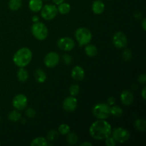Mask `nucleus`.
<instances>
[{"instance_id": "obj_23", "label": "nucleus", "mask_w": 146, "mask_h": 146, "mask_svg": "<svg viewBox=\"0 0 146 146\" xmlns=\"http://www.w3.org/2000/svg\"><path fill=\"white\" fill-rule=\"evenodd\" d=\"M8 119L11 122H17L21 120V113L16 110L11 111L8 114Z\"/></svg>"}, {"instance_id": "obj_19", "label": "nucleus", "mask_w": 146, "mask_h": 146, "mask_svg": "<svg viewBox=\"0 0 146 146\" xmlns=\"http://www.w3.org/2000/svg\"><path fill=\"white\" fill-rule=\"evenodd\" d=\"M85 53L88 56L94 57L98 54V48L95 45L88 44L85 48Z\"/></svg>"}, {"instance_id": "obj_9", "label": "nucleus", "mask_w": 146, "mask_h": 146, "mask_svg": "<svg viewBox=\"0 0 146 146\" xmlns=\"http://www.w3.org/2000/svg\"><path fill=\"white\" fill-rule=\"evenodd\" d=\"M28 104V98L24 94H19L14 96L12 101V105L17 111H22L25 109Z\"/></svg>"}, {"instance_id": "obj_29", "label": "nucleus", "mask_w": 146, "mask_h": 146, "mask_svg": "<svg viewBox=\"0 0 146 146\" xmlns=\"http://www.w3.org/2000/svg\"><path fill=\"white\" fill-rule=\"evenodd\" d=\"M80 91V87L78 84H72L69 88L70 95L72 96H76Z\"/></svg>"}, {"instance_id": "obj_25", "label": "nucleus", "mask_w": 146, "mask_h": 146, "mask_svg": "<svg viewBox=\"0 0 146 146\" xmlns=\"http://www.w3.org/2000/svg\"><path fill=\"white\" fill-rule=\"evenodd\" d=\"M78 141V137L77 134L74 132H69L67 134L66 141L69 145H74L77 143Z\"/></svg>"}, {"instance_id": "obj_7", "label": "nucleus", "mask_w": 146, "mask_h": 146, "mask_svg": "<svg viewBox=\"0 0 146 146\" xmlns=\"http://www.w3.org/2000/svg\"><path fill=\"white\" fill-rule=\"evenodd\" d=\"M58 9L55 4H46L41 9V16L46 21L52 20L56 17Z\"/></svg>"}, {"instance_id": "obj_26", "label": "nucleus", "mask_w": 146, "mask_h": 146, "mask_svg": "<svg viewBox=\"0 0 146 146\" xmlns=\"http://www.w3.org/2000/svg\"><path fill=\"white\" fill-rule=\"evenodd\" d=\"M123 114V110L118 106H111V115H113L114 117L119 118Z\"/></svg>"}, {"instance_id": "obj_13", "label": "nucleus", "mask_w": 146, "mask_h": 146, "mask_svg": "<svg viewBox=\"0 0 146 146\" xmlns=\"http://www.w3.org/2000/svg\"><path fill=\"white\" fill-rule=\"evenodd\" d=\"M120 98H121L122 104H123L124 106H126L131 105L134 101L133 94L131 91H128V90L123 91L121 94Z\"/></svg>"}, {"instance_id": "obj_30", "label": "nucleus", "mask_w": 146, "mask_h": 146, "mask_svg": "<svg viewBox=\"0 0 146 146\" xmlns=\"http://www.w3.org/2000/svg\"><path fill=\"white\" fill-rule=\"evenodd\" d=\"M133 54L132 51H131V49L129 48H126L123 51V58L124 59L125 61H130L132 58Z\"/></svg>"}, {"instance_id": "obj_18", "label": "nucleus", "mask_w": 146, "mask_h": 146, "mask_svg": "<svg viewBox=\"0 0 146 146\" xmlns=\"http://www.w3.org/2000/svg\"><path fill=\"white\" fill-rule=\"evenodd\" d=\"M17 78L20 82H25L29 79V73L27 69L24 68V67H20L19 69L17 71Z\"/></svg>"}, {"instance_id": "obj_28", "label": "nucleus", "mask_w": 146, "mask_h": 146, "mask_svg": "<svg viewBox=\"0 0 146 146\" xmlns=\"http://www.w3.org/2000/svg\"><path fill=\"white\" fill-rule=\"evenodd\" d=\"M71 131V128L68 124L63 123L60 125L58 128V133L61 134L62 135H66L68 133Z\"/></svg>"}, {"instance_id": "obj_6", "label": "nucleus", "mask_w": 146, "mask_h": 146, "mask_svg": "<svg viewBox=\"0 0 146 146\" xmlns=\"http://www.w3.org/2000/svg\"><path fill=\"white\" fill-rule=\"evenodd\" d=\"M111 135L116 142L123 143L128 141L130 136H131V134H130L129 131L125 128L118 127V128H115L113 130V131L111 132Z\"/></svg>"}, {"instance_id": "obj_27", "label": "nucleus", "mask_w": 146, "mask_h": 146, "mask_svg": "<svg viewBox=\"0 0 146 146\" xmlns=\"http://www.w3.org/2000/svg\"><path fill=\"white\" fill-rule=\"evenodd\" d=\"M58 132L57 131H55V130H51L48 132L46 135V140L48 142H54V141H56V140L58 138Z\"/></svg>"}, {"instance_id": "obj_4", "label": "nucleus", "mask_w": 146, "mask_h": 146, "mask_svg": "<svg viewBox=\"0 0 146 146\" xmlns=\"http://www.w3.org/2000/svg\"><path fill=\"white\" fill-rule=\"evenodd\" d=\"M92 113L97 119L106 120L111 115V106L104 103L97 104L93 108Z\"/></svg>"}, {"instance_id": "obj_12", "label": "nucleus", "mask_w": 146, "mask_h": 146, "mask_svg": "<svg viewBox=\"0 0 146 146\" xmlns=\"http://www.w3.org/2000/svg\"><path fill=\"white\" fill-rule=\"evenodd\" d=\"M78 106V101L75 96H68L64 99L63 102V108L66 112L72 113Z\"/></svg>"}, {"instance_id": "obj_41", "label": "nucleus", "mask_w": 146, "mask_h": 146, "mask_svg": "<svg viewBox=\"0 0 146 146\" xmlns=\"http://www.w3.org/2000/svg\"><path fill=\"white\" fill-rule=\"evenodd\" d=\"M0 122H1V117H0Z\"/></svg>"}, {"instance_id": "obj_22", "label": "nucleus", "mask_w": 146, "mask_h": 146, "mask_svg": "<svg viewBox=\"0 0 146 146\" xmlns=\"http://www.w3.org/2000/svg\"><path fill=\"white\" fill-rule=\"evenodd\" d=\"M22 5V0H9L8 7L11 11H17L19 9Z\"/></svg>"}, {"instance_id": "obj_16", "label": "nucleus", "mask_w": 146, "mask_h": 146, "mask_svg": "<svg viewBox=\"0 0 146 146\" xmlns=\"http://www.w3.org/2000/svg\"><path fill=\"white\" fill-rule=\"evenodd\" d=\"M43 7V0H29V8L33 12H38Z\"/></svg>"}, {"instance_id": "obj_15", "label": "nucleus", "mask_w": 146, "mask_h": 146, "mask_svg": "<svg viewBox=\"0 0 146 146\" xmlns=\"http://www.w3.org/2000/svg\"><path fill=\"white\" fill-rule=\"evenodd\" d=\"M105 9V4L101 0H96L92 4V11L95 14H102Z\"/></svg>"}, {"instance_id": "obj_8", "label": "nucleus", "mask_w": 146, "mask_h": 146, "mask_svg": "<svg viewBox=\"0 0 146 146\" xmlns=\"http://www.w3.org/2000/svg\"><path fill=\"white\" fill-rule=\"evenodd\" d=\"M112 42L115 48L121 49V48H125L127 46L128 38L125 34L122 31H117L113 36Z\"/></svg>"}, {"instance_id": "obj_10", "label": "nucleus", "mask_w": 146, "mask_h": 146, "mask_svg": "<svg viewBox=\"0 0 146 146\" xmlns=\"http://www.w3.org/2000/svg\"><path fill=\"white\" fill-rule=\"evenodd\" d=\"M60 61V56L58 53L51 51L45 56L44 59V65L48 68H54Z\"/></svg>"}, {"instance_id": "obj_35", "label": "nucleus", "mask_w": 146, "mask_h": 146, "mask_svg": "<svg viewBox=\"0 0 146 146\" xmlns=\"http://www.w3.org/2000/svg\"><path fill=\"white\" fill-rule=\"evenodd\" d=\"M115 99L114 97H110V98H108V101H107V104H108V106H113L114 104H115Z\"/></svg>"}, {"instance_id": "obj_14", "label": "nucleus", "mask_w": 146, "mask_h": 146, "mask_svg": "<svg viewBox=\"0 0 146 146\" xmlns=\"http://www.w3.org/2000/svg\"><path fill=\"white\" fill-rule=\"evenodd\" d=\"M71 77L75 81H80L84 79L85 76V71L84 68L80 66H76L71 70Z\"/></svg>"}, {"instance_id": "obj_1", "label": "nucleus", "mask_w": 146, "mask_h": 146, "mask_svg": "<svg viewBox=\"0 0 146 146\" xmlns=\"http://www.w3.org/2000/svg\"><path fill=\"white\" fill-rule=\"evenodd\" d=\"M112 127L111 124L106 120L98 119L91 125L89 128V133L94 139L101 141L105 140L111 135Z\"/></svg>"}, {"instance_id": "obj_20", "label": "nucleus", "mask_w": 146, "mask_h": 146, "mask_svg": "<svg viewBox=\"0 0 146 146\" xmlns=\"http://www.w3.org/2000/svg\"><path fill=\"white\" fill-rule=\"evenodd\" d=\"M48 142L47 141L46 138L44 137H37L31 141L30 143L31 146H47Z\"/></svg>"}, {"instance_id": "obj_3", "label": "nucleus", "mask_w": 146, "mask_h": 146, "mask_svg": "<svg viewBox=\"0 0 146 146\" xmlns=\"http://www.w3.org/2000/svg\"><path fill=\"white\" fill-rule=\"evenodd\" d=\"M31 33L34 38L39 41H43L48 36V29L45 24L41 21H37L31 26Z\"/></svg>"}, {"instance_id": "obj_36", "label": "nucleus", "mask_w": 146, "mask_h": 146, "mask_svg": "<svg viewBox=\"0 0 146 146\" xmlns=\"http://www.w3.org/2000/svg\"><path fill=\"white\" fill-rule=\"evenodd\" d=\"M141 96H142L143 99L145 100L146 99V87L144 86L143 88L142 89L141 91Z\"/></svg>"}, {"instance_id": "obj_31", "label": "nucleus", "mask_w": 146, "mask_h": 146, "mask_svg": "<svg viewBox=\"0 0 146 146\" xmlns=\"http://www.w3.org/2000/svg\"><path fill=\"white\" fill-rule=\"evenodd\" d=\"M62 61L66 65H70L73 61V58L70 54H65L62 56Z\"/></svg>"}, {"instance_id": "obj_17", "label": "nucleus", "mask_w": 146, "mask_h": 146, "mask_svg": "<svg viewBox=\"0 0 146 146\" xmlns=\"http://www.w3.org/2000/svg\"><path fill=\"white\" fill-rule=\"evenodd\" d=\"M34 78L38 84H42L46 80V74L41 68H36L34 71Z\"/></svg>"}, {"instance_id": "obj_33", "label": "nucleus", "mask_w": 146, "mask_h": 146, "mask_svg": "<svg viewBox=\"0 0 146 146\" xmlns=\"http://www.w3.org/2000/svg\"><path fill=\"white\" fill-rule=\"evenodd\" d=\"M106 145L108 146H115L116 145V141H115L111 135L108 136V138H106Z\"/></svg>"}, {"instance_id": "obj_40", "label": "nucleus", "mask_w": 146, "mask_h": 146, "mask_svg": "<svg viewBox=\"0 0 146 146\" xmlns=\"http://www.w3.org/2000/svg\"><path fill=\"white\" fill-rule=\"evenodd\" d=\"M81 146H92V143H91L90 142H84L80 145Z\"/></svg>"}, {"instance_id": "obj_42", "label": "nucleus", "mask_w": 146, "mask_h": 146, "mask_svg": "<svg viewBox=\"0 0 146 146\" xmlns=\"http://www.w3.org/2000/svg\"><path fill=\"white\" fill-rule=\"evenodd\" d=\"M43 1H47V0H43Z\"/></svg>"}, {"instance_id": "obj_21", "label": "nucleus", "mask_w": 146, "mask_h": 146, "mask_svg": "<svg viewBox=\"0 0 146 146\" xmlns=\"http://www.w3.org/2000/svg\"><path fill=\"white\" fill-rule=\"evenodd\" d=\"M71 5L68 3L66 2H62L61 4H58L57 9H58V12H59L61 14H67L70 12L71 11Z\"/></svg>"}, {"instance_id": "obj_39", "label": "nucleus", "mask_w": 146, "mask_h": 146, "mask_svg": "<svg viewBox=\"0 0 146 146\" xmlns=\"http://www.w3.org/2000/svg\"><path fill=\"white\" fill-rule=\"evenodd\" d=\"M65 1V0H52V1L54 2V4H55V5H58V4H61L62 2H64V1Z\"/></svg>"}, {"instance_id": "obj_43", "label": "nucleus", "mask_w": 146, "mask_h": 146, "mask_svg": "<svg viewBox=\"0 0 146 146\" xmlns=\"http://www.w3.org/2000/svg\"><path fill=\"white\" fill-rule=\"evenodd\" d=\"M0 145H1V141H0Z\"/></svg>"}, {"instance_id": "obj_5", "label": "nucleus", "mask_w": 146, "mask_h": 146, "mask_svg": "<svg viewBox=\"0 0 146 146\" xmlns=\"http://www.w3.org/2000/svg\"><path fill=\"white\" fill-rule=\"evenodd\" d=\"M75 37L80 46L87 45L92 39L91 31L85 27H80L75 31Z\"/></svg>"}, {"instance_id": "obj_38", "label": "nucleus", "mask_w": 146, "mask_h": 146, "mask_svg": "<svg viewBox=\"0 0 146 146\" xmlns=\"http://www.w3.org/2000/svg\"><path fill=\"white\" fill-rule=\"evenodd\" d=\"M31 19H32V21H34V23L37 22V21H39V17H38V16H37V15H34V16H33L32 18H31Z\"/></svg>"}, {"instance_id": "obj_2", "label": "nucleus", "mask_w": 146, "mask_h": 146, "mask_svg": "<svg viewBox=\"0 0 146 146\" xmlns=\"http://www.w3.org/2000/svg\"><path fill=\"white\" fill-rule=\"evenodd\" d=\"M32 59V51L27 47L19 48L14 54L13 61L18 67H25Z\"/></svg>"}, {"instance_id": "obj_37", "label": "nucleus", "mask_w": 146, "mask_h": 146, "mask_svg": "<svg viewBox=\"0 0 146 146\" xmlns=\"http://www.w3.org/2000/svg\"><path fill=\"white\" fill-rule=\"evenodd\" d=\"M141 26H142L143 29L144 31H145L146 30V19L145 18H144L143 19L142 22H141Z\"/></svg>"}, {"instance_id": "obj_34", "label": "nucleus", "mask_w": 146, "mask_h": 146, "mask_svg": "<svg viewBox=\"0 0 146 146\" xmlns=\"http://www.w3.org/2000/svg\"><path fill=\"white\" fill-rule=\"evenodd\" d=\"M138 81L141 84H143L145 85L146 82V75L145 74H141L138 77Z\"/></svg>"}, {"instance_id": "obj_24", "label": "nucleus", "mask_w": 146, "mask_h": 146, "mask_svg": "<svg viewBox=\"0 0 146 146\" xmlns=\"http://www.w3.org/2000/svg\"><path fill=\"white\" fill-rule=\"evenodd\" d=\"M134 126L138 131L143 132L146 130L145 120L141 119V118H138V119L135 120V121L134 122Z\"/></svg>"}, {"instance_id": "obj_32", "label": "nucleus", "mask_w": 146, "mask_h": 146, "mask_svg": "<svg viewBox=\"0 0 146 146\" xmlns=\"http://www.w3.org/2000/svg\"><path fill=\"white\" fill-rule=\"evenodd\" d=\"M25 114L29 118H34L36 116V111L34 108L30 107V108H27L25 112Z\"/></svg>"}, {"instance_id": "obj_11", "label": "nucleus", "mask_w": 146, "mask_h": 146, "mask_svg": "<svg viewBox=\"0 0 146 146\" xmlns=\"http://www.w3.org/2000/svg\"><path fill=\"white\" fill-rule=\"evenodd\" d=\"M57 46L64 51H70L75 47V42L70 37H62L57 41Z\"/></svg>"}]
</instances>
